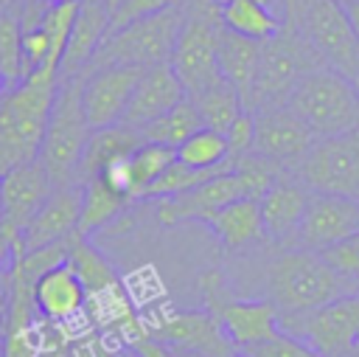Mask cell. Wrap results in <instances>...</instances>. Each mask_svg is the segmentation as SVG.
<instances>
[{
    "label": "cell",
    "mask_w": 359,
    "mask_h": 357,
    "mask_svg": "<svg viewBox=\"0 0 359 357\" xmlns=\"http://www.w3.org/2000/svg\"><path fill=\"white\" fill-rule=\"evenodd\" d=\"M140 73V65H104L81 70V110L93 129L121 124Z\"/></svg>",
    "instance_id": "obj_13"
},
{
    "label": "cell",
    "mask_w": 359,
    "mask_h": 357,
    "mask_svg": "<svg viewBox=\"0 0 359 357\" xmlns=\"http://www.w3.org/2000/svg\"><path fill=\"white\" fill-rule=\"evenodd\" d=\"M286 22H292L320 53L323 59L342 70L353 73L359 62V42L353 37L348 11L337 0H286Z\"/></svg>",
    "instance_id": "obj_8"
},
{
    "label": "cell",
    "mask_w": 359,
    "mask_h": 357,
    "mask_svg": "<svg viewBox=\"0 0 359 357\" xmlns=\"http://www.w3.org/2000/svg\"><path fill=\"white\" fill-rule=\"evenodd\" d=\"M210 312L222 320L227 337L238 351H247L252 346H261L272 337H278L280 329V309L269 298H238L236 290L222 298Z\"/></svg>",
    "instance_id": "obj_17"
},
{
    "label": "cell",
    "mask_w": 359,
    "mask_h": 357,
    "mask_svg": "<svg viewBox=\"0 0 359 357\" xmlns=\"http://www.w3.org/2000/svg\"><path fill=\"white\" fill-rule=\"evenodd\" d=\"M143 143L140 132L129 124H112V126H101V129H93L87 146H84V155H81V163H79V174H76V183L81 186L84 180H90L93 174L104 171L107 166L129 157L137 146Z\"/></svg>",
    "instance_id": "obj_23"
},
{
    "label": "cell",
    "mask_w": 359,
    "mask_h": 357,
    "mask_svg": "<svg viewBox=\"0 0 359 357\" xmlns=\"http://www.w3.org/2000/svg\"><path fill=\"white\" fill-rule=\"evenodd\" d=\"M337 3H342V6H348V3H353V0H337Z\"/></svg>",
    "instance_id": "obj_49"
},
{
    "label": "cell",
    "mask_w": 359,
    "mask_h": 357,
    "mask_svg": "<svg viewBox=\"0 0 359 357\" xmlns=\"http://www.w3.org/2000/svg\"><path fill=\"white\" fill-rule=\"evenodd\" d=\"M14 3H17V0H0V14H3V11H8Z\"/></svg>",
    "instance_id": "obj_44"
},
{
    "label": "cell",
    "mask_w": 359,
    "mask_h": 357,
    "mask_svg": "<svg viewBox=\"0 0 359 357\" xmlns=\"http://www.w3.org/2000/svg\"><path fill=\"white\" fill-rule=\"evenodd\" d=\"M233 357H250V354H244V351H236V354H233Z\"/></svg>",
    "instance_id": "obj_48"
},
{
    "label": "cell",
    "mask_w": 359,
    "mask_h": 357,
    "mask_svg": "<svg viewBox=\"0 0 359 357\" xmlns=\"http://www.w3.org/2000/svg\"><path fill=\"white\" fill-rule=\"evenodd\" d=\"M280 329L306 340L323 357H342L359 340V292L334 298L309 312L280 315Z\"/></svg>",
    "instance_id": "obj_11"
},
{
    "label": "cell",
    "mask_w": 359,
    "mask_h": 357,
    "mask_svg": "<svg viewBox=\"0 0 359 357\" xmlns=\"http://www.w3.org/2000/svg\"><path fill=\"white\" fill-rule=\"evenodd\" d=\"M118 3H121V0H107V6H109V14H112V8H115Z\"/></svg>",
    "instance_id": "obj_46"
},
{
    "label": "cell",
    "mask_w": 359,
    "mask_h": 357,
    "mask_svg": "<svg viewBox=\"0 0 359 357\" xmlns=\"http://www.w3.org/2000/svg\"><path fill=\"white\" fill-rule=\"evenodd\" d=\"M208 228L216 233L222 247L230 253H238V250L266 239L264 222H261V208H258V200H252V197H241V200L224 205L208 222Z\"/></svg>",
    "instance_id": "obj_25"
},
{
    "label": "cell",
    "mask_w": 359,
    "mask_h": 357,
    "mask_svg": "<svg viewBox=\"0 0 359 357\" xmlns=\"http://www.w3.org/2000/svg\"><path fill=\"white\" fill-rule=\"evenodd\" d=\"M227 138V149L230 157H241L247 152H252V138H255V112L252 110H241L236 115V121L224 129Z\"/></svg>",
    "instance_id": "obj_38"
},
{
    "label": "cell",
    "mask_w": 359,
    "mask_h": 357,
    "mask_svg": "<svg viewBox=\"0 0 359 357\" xmlns=\"http://www.w3.org/2000/svg\"><path fill=\"white\" fill-rule=\"evenodd\" d=\"M0 79L6 90L17 87L25 79L22 62V25H20V3L0 14Z\"/></svg>",
    "instance_id": "obj_32"
},
{
    "label": "cell",
    "mask_w": 359,
    "mask_h": 357,
    "mask_svg": "<svg viewBox=\"0 0 359 357\" xmlns=\"http://www.w3.org/2000/svg\"><path fill=\"white\" fill-rule=\"evenodd\" d=\"M180 3H182V0H121V3L112 8V14H109V31L123 28V25H129V22H135V20L151 17V14L165 11V8H171V6H180ZM109 31H107V34H109Z\"/></svg>",
    "instance_id": "obj_35"
},
{
    "label": "cell",
    "mask_w": 359,
    "mask_h": 357,
    "mask_svg": "<svg viewBox=\"0 0 359 357\" xmlns=\"http://www.w3.org/2000/svg\"><path fill=\"white\" fill-rule=\"evenodd\" d=\"M177 160H180L182 166H188V169L210 171V169L227 166L233 157H230L224 132L210 129V126H199L194 135H188V138L177 146Z\"/></svg>",
    "instance_id": "obj_31"
},
{
    "label": "cell",
    "mask_w": 359,
    "mask_h": 357,
    "mask_svg": "<svg viewBox=\"0 0 359 357\" xmlns=\"http://www.w3.org/2000/svg\"><path fill=\"white\" fill-rule=\"evenodd\" d=\"M182 98H188V93H185L180 76L174 73V67L168 62L149 65V67H143V73L135 84V93L129 98V107H126L121 124H129V126L140 129L149 121L165 115Z\"/></svg>",
    "instance_id": "obj_18"
},
{
    "label": "cell",
    "mask_w": 359,
    "mask_h": 357,
    "mask_svg": "<svg viewBox=\"0 0 359 357\" xmlns=\"http://www.w3.org/2000/svg\"><path fill=\"white\" fill-rule=\"evenodd\" d=\"M59 73L36 67L0 98V174L36 160L56 101Z\"/></svg>",
    "instance_id": "obj_1"
},
{
    "label": "cell",
    "mask_w": 359,
    "mask_h": 357,
    "mask_svg": "<svg viewBox=\"0 0 359 357\" xmlns=\"http://www.w3.org/2000/svg\"><path fill=\"white\" fill-rule=\"evenodd\" d=\"M244 354H250V357H323L317 349H311L306 340H300L289 332H280L278 337H272L261 346H252Z\"/></svg>",
    "instance_id": "obj_36"
},
{
    "label": "cell",
    "mask_w": 359,
    "mask_h": 357,
    "mask_svg": "<svg viewBox=\"0 0 359 357\" xmlns=\"http://www.w3.org/2000/svg\"><path fill=\"white\" fill-rule=\"evenodd\" d=\"M202 124V115H199V107L194 98H182L177 107H171L165 115L149 121L146 126H140V138L143 141H151V143H163V146H171L177 149L188 135H194Z\"/></svg>",
    "instance_id": "obj_30"
},
{
    "label": "cell",
    "mask_w": 359,
    "mask_h": 357,
    "mask_svg": "<svg viewBox=\"0 0 359 357\" xmlns=\"http://www.w3.org/2000/svg\"><path fill=\"white\" fill-rule=\"evenodd\" d=\"M53 188L56 186L48 177V171L39 163V157L28 160V163H20V166H14V169L0 174V202H3L0 231L11 242L14 259H20L25 253L22 231L31 222V216L42 208V202L50 197Z\"/></svg>",
    "instance_id": "obj_12"
},
{
    "label": "cell",
    "mask_w": 359,
    "mask_h": 357,
    "mask_svg": "<svg viewBox=\"0 0 359 357\" xmlns=\"http://www.w3.org/2000/svg\"><path fill=\"white\" fill-rule=\"evenodd\" d=\"M264 298H269L280 315H297L317 309L334 298L359 292V284L339 275L323 253L309 247H292L278 253L264 267Z\"/></svg>",
    "instance_id": "obj_2"
},
{
    "label": "cell",
    "mask_w": 359,
    "mask_h": 357,
    "mask_svg": "<svg viewBox=\"0 0 359 357\" xmlns=\"http://www.w3.org/2000/svg\"><path fill=\"white\" fill-rule=\"evenodd\" d=\"M6 96V84H3V79H0V98Z\"/></svg>",
    "instance_id": "obj_47"
},
{
    "label": "cell",
    "mask_w": 359,
    "mask_h": 357,
    "mask_svg": "<svg viewBox=\"0 0 359 357\" xmlns=\"http://www.w3.org/2000/svg\"><path fill=\"white\" fill-rule=\"evenodd\" d=\"M182 20H185V8L180 3V6H171L151 17L135 20L123 28H115L104 37L101 48L95 51V56L87 67H104V65L149 67L157 62H168L174 42L180 37V28H182Z\"/></svg>",
    "instance_id": "obj_7"
},
{
    "label": "cell",
    "mask_w": 359,
    "mask_h": 357,
    "mask_svg": "<svg viewBox=\"0 0 359 357\" xmlns=\"http://www.w3.org/2000/svg\"><path fill=\"white\" fill-rule=\"evenodd\" d=\"M345 11H348V20H351V28H353V37H356V42H359V0H353V3H348V6H345Z\"/></svg>",
    "instance_id": "obj_41"
},
{
    "label": "cell",
    "mask_w": 359,
    "mask_h": 357,
    "mask_svg": "<svg viewBox=\"0 0 359 357\" xmlns=\"http://www.w3.org/2000/svg\"><path fill=\"white\" fill-rule=\"evenodd\" d=\"M177 160V149L163 146V143H151L143 141L126 160H123V171H126V186L135 202L143 200L146 188Z\"/></svg>",
    "instance_id": "obj_29"
},
{
    "label": "cell",
    "mask_w": 359,
    "mask_h": 357,
    "mask_svg": "<svg viewBox=\"0 0 359 357\" xmlns=\"http://www.w3.org/2000/svg\"><path fill=\"white\" fill-rule=\"evenodd\" d=\"M185 20L180 37L174 42L168 65L180 76L188 98H196L208 87L219 84L224 76L216 59V37H219V3L216 0H182Z\"/></svg>",
    "instance_id": "obj_6"
},
{
    "label": "cell",
    "mask_w": 359,
    "mask_h": 357,
    "mask_svg": "<svg viewBox=\"0 0 359 357\" xmlns=\"http://www.w3.org/2000/svg\"><path fill=\"white\" fill-rule=\"evenodd\" d=\"M0 219H3V202H0Z\"/></svg>",
    "instance_id": "obj_50"
},
{
    "label": "cell",
    "mask_w": 359,
    "mask_h": 357,
    "mask_svg": "<svg viewBox=\"0 0 359 357\" xmlns=\"http://www.w3.org/2000/svg\"><path fill=\"white\" fill-rule=\"evenodd\" d=\"M34 304L36 315L50 323H70L76 320L87 306V290L76 270L62 261L50 270H45L34 281Z\"/></svg>",
    "instance_id": "obj_21"
},
{
    "label": "cell",
    "mask_w": 359,
    "mask_h": 357,
    "mask_svg": "<svg viewBox=\"0 0 359 357\" xmlns=\"http://www.w3.org/2000/svg\"><path fill=\"white\" fill-rule=\"evenodd\" d=\"M351 82H353V87H356V93H359V62H356V67H353V73H351Z\"/></svg>",
    "instance_id": "obj_43"
},
{
    "label": "cell",
    "mask_w": 359,
    "mask_h": 357,
    "mask_svg": "<svg viewBox=\"0 0 359 357\" xmlns=\"http://www.w3.org/2000/svg\"><path fill=\"white\" fill-rule=\"evenodd\" d=\"M11 261H14V247H11L8 236L0 231V273H6L11 267Z\"/></svg>",
    "instance_id": "obj_40"
},
{
    "label": "cell",
    "mask_w": 359,
    "mask_h": 357,
    "mask_svg": "<svg viewBox=\"0 0 359 357\" xmlns=\"http://www.w3.org/2000/svg\"><path fill=\"white\" fill-rule=\"evenodd\" d=\"M309 188L292 174H280L261 197H258V208H261V222H264V233L272 242H286V239H297V228L303 222L306 205H309Z\"/></svg>",
    "instance_id": "obj_19"
},
{
    "label": "cell",
    "mask_w": 359,
    "mask_h": 357,
    "mask_svg": "<svg viewBox=\"0 0 359 357\" xmlns=\"http://www.w3.org/2000/svg\"><path fill=\"white\" fill-rule=\"evenodd\" d=\"M129 351L135 354V357H177L165 343H160V340H154L151 335H143V337H137L132 346H129Z\"/></svg>",
    "instance_id": "obj_39"
},
{
    "label": "cell",
    "mask_w": 359,
    "mask_h": 357,
    "mask_svg": "<svg viewBox=\"0 0 359 357\" xmlns=\"http://www.w3.org/2000/svg\"><path fill=\"white\" fill-rule=\"evenodd\" d=\"M194 101H196V107H199L202 124L210 126V129H219V132H224V129L236 121V115L244 110L241 93H238L227 79H222L219 84L208 87V90L199 93Z\"/></svg>",
    "instance_id": "obj_33"
},
{
    "label": "cell",
    "mask_w": 359,
    "mask_h": 357,
    "mask_svg": "<svg viewBox=\"0 0 359 357\" xmlns=\"http://www.w3.org/2000/svg\"><path fill=\"white\" fill-rule=\"evenodd\" d=\"M317 135L289 110V107H264L255 112V138L252 152L278 163L286 171H294L300 160L314 146Z\"/></svg>",
    "instance_id": "obj_15"
},
{
    "label": "cell",
    "mask_w": 359,
    "mask_h": 357,
    "mask_svg": "<svg viewBox=\"0 0 359 357\" xmlns=\"http://www.w3.org/2000/svg\"><path fill=\"white\" fill-rule=\"evenodd\" d=\"M323 65H328L323 53L292 22H286L275 37L261 42V65L244 110L258 112L264 107H280L297 79Z\"/></svg>",
    "instance_id": "obj_4"
},
{
    "label": "cell",
    "mask_w": 359,
    "mask_h": 357,
    "mask_svg": "<svg viewBox=\"0 0 359 357\" xmlns=\"http://www.w3.org/2000/svg\"><path fill=\"white\" fill-rule=\"evenodd\" d=\"M216 59H219L222 76L241 93V101H247L255 84V76H258V65H261V42L238 37L227 28H219Z\"/></svg>",
    "instance_id": "obj_24"
},
{
    "label": "cell",
    "mask_w": 359,
    "mask_h": 357,
    "mask_svg": "<svg viewBox=\"0 0 359 357\" xmlns=\"http://www.w3.org/2000/svg\"><path fill=\"white\" fill-rule=\"evenodd\" d=\"M309 191L359 200V124L328 138H317L292 171Z\"/></svg>",
    "instance_id": "obj_9"
},
{
    "label": "cell",
    "mask_w": 359,
    "mask_h": 357,
    "mask_svg": "<svg viewBox=\"0 0 359 357\" xmlns=\"http://www.w3.org/2000/svg\"><path fill=\"white\" fill-rule=\"evenodd\" d=\"M236 160V157H233ZM233 160L227 163V166H233ZM227 166H222V169H227ZM222 169H210V171H196V169H188V166H182L180 160H174L149 188H146V194H143V200H163V197H177V194H185V191H191V188H196L199 183H205L208 177H213V174H219Z\"/></svg>",
    "instance_id": "obj_34"
},
{
    "label": "cell",
    "mask_w": 359,
    "mask_h": 357,
    "mask_svg": "<svg viewBox=\"0 0 359 357\" xmlns=\"http://www.w3.org/2000/svg\"><path fill=\"white\" fill-rule=\"evenodd\" d=\"M129 202H135V200L129 194H123L118 186H112L104 174H93L90 180L81 183V214H79L76 233L90 239L107 222L121 216Z\"/></svg>",
    "instance_id": "obj_26"
},
{
    "label": "cell",
    "mask_w": 359,
    "mask_h": 357,
    "mask_svg": "<svg viewBox=\"0 0 359 357\" xmlns=\"http://www.w3.org/2000/svg\"><path fill=\"white\" fill-rule=\"evenodd\" d=\"M0 329H3V320H0Z\"/></svg>",
    "instance_id": "obj_51"
},
{
    "label": "cell",
    "mask_w": 359,
    "mask_h": 357,
    "mask_svg": "<svg viewBox=\"0 0 359 357\" xmlns=\"http://www.w3.org/2000/svg\"><path fill=\"white\" fill-rule=\"evenodd\" d=\"M177 357H205V354H196V351H174Z\"/></svg>",
    "instance_id": "obj_45"
},
{
    "label": "cell",
    "mask_w": 359,
    "mask_h": 357,
    "mask_svg": "<svg viewBox=\"0 0 359 357\" xmlns=\"http://www.w3.org/2000/svg\"><path fill=\"white\" fill-rule=\"evenodd\" d=\"M81 214V186H62L53 188L50 197L42 202V208L31 216V222L22 231V245L28 250H39L48 245H56L76 233Z\"/></svg>",
    "instance_id": "obj_20"
},
{
    "label": "cell",
    "mask_w": 359,
    "mask_h": 357,
    "mask_svg": "<svg viewBox=\"0 0 359 357\" xmlns=\"http://www.w3.org/2000/svg\"><path fill=\"white\" fill-rule=\"evenodd\" d=\"M359 233V200L311 191L303 222L297 228V245L323 253L348 236Z\"/></svg>",
    "instance_id": "obj_16"
},
{
    "label": "cell",
    "mask_w": 359,
    "mask_h": 357,
    "mask_svg": "<svg viewBox=\"0 0 359 357\" xmlns=\"http://www.w3.org/2000/svg\"><path fill=\"white\" fill-rule=\"evenodd\" d=\"M283 107H289L317 138L339 135L359 124V93L351 76L331 65L300 76Z\"/></svg>",
    "instance_id": "obj_3"
},
{
    "label": "cell",
    "mask_w": 359,
    "mask_h": 357,
    "mask_svg": "<svg viewBox=\"0 0 359 357\" xmlns=\"http://www.w3.org/2000/svg\"><path fill=\"white\" fill-rule=\"evenodd\" d=\"M323 259L345 278H351L353 284H359V233L348 236L345 242L323 250Z\"/></svg>",
    "instance_id": "obj_37"
},
{
    "label": "cell",
    "mask_w": 359,
    "mask_h": 357,
    "mask_svg": "<svg viewBox=\"0 0 359 357\" xmlns=\"http://www.w3.org/2000/svg\"><path fill=\"white\" fill-rule=\"evenodd\" d=\"M109 31V6L107 0H79V14L59 65V82L79 76L101 48Z\"/></svg>",
    "instance_id": "obj_22"
},
{
    "label": "cell",
    "mask_w": 359,
    "mask_h": 357,
    "mask_svg": "<svg viewBox=\"0 0 359 357\" xmlns=\"http://www.w3.org/2000/svg\"><path fill=\"white\" fill-rule=\"evenodd\" d=\"M219 22L222 28L255 42H266L286 25L278 14L264 8L258 0H219Z\"/></svg>",
    "instance_id": "obj_28"
},
{
    "label": "cell",
    "mask_w": 359,
    "mask_h": 357,
    "mask_svg": "<svg viewBox=\"0 0 359 357\" xmlns=\"http://www.w3.org/2000/svg\"><path fill=\"white\" fill-rule=\"evenodd\" d=\"M171 351H196L205 357H233L238 349L210 309H177L163 315L149 332Z\"/></svg>",
    "instance_id": "obj_14"
},
{
    "label": "cell",
    "mask_w": 359,
    "mask_h": 357,
    "mask_svg": "<svg viewBox=\"0 0 359 357\" xmlns=\"http://www.w3.org/2000/svg\"><path fill=\"white\" fill-rule=\"evenodd\" d=\"M76 275L81 278L84 290H87V298L93 295H101V292H109V290H118L121 287V278L115 273V267L101 256V250L81 233H70L67 236V259H65Z\"/></svg>",
    "instance_id": "obj_27"
},
{
    "label": "cell",
    "mask_w": 359,
    "mask_h": 357,
    "mask_svg": "<svg viewBox=\"0 0 359 357\" xmlns=\"http://www.w3.org/2000/svg\"><path fill=\"white\" fill-rule=\"evenodd\" d=\"M90 135H93V126L87 124V115L81 110V73H79L73 79L59 82L45 141L39 149V163L45 166L56 188L79 186L76 174H79V163Z\"/></svg>",
    "instance_id": "obj_5"
},
{
    "label": "cell",
    "mask_w": 359,
    "mask_h": 357,
    "mask_svg": "<svg viewBox=\"0 0 359 357\" xmlns=\"http://www.w3.org/2000/svg\"><path fill=\"white\" fill-rule=\"evenodd\" d=\"M342 357H359V340H356V343H353V346H351V349H348Z\"/></svg>",
    "instance_id": "obj_42"
},
{
    "label": "cell",
    "mask_w": 359,
    "mask_h": 357,
    "mask_svg": "<svg viewBox=\"0 0 359 357\" xmlns=\"http://www.w3.org/2000/svg\"><path fill=\"white\" fill-rule=\"evenodd\" d=\"M241 197H252L258 200L261 191L252 183V177L233 160V166L222 169L219 174L208 177L205 183H199L196 188L177 194V197H163L157 200L154 216L160 225H180V222H202L208 225L224 205L241 200Z\"/></svg>",
    "instance_id": "obj_10"
}]
</instances>
